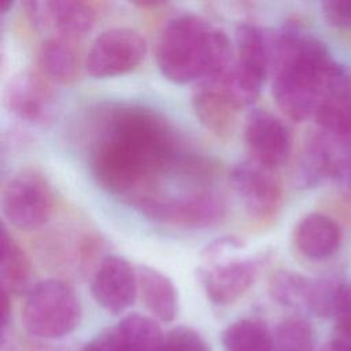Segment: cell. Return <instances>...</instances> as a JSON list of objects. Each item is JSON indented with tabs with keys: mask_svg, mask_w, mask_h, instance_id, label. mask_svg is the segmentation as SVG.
I'll use <instances>...</instances> for the list:
<instances>
[{
	"mask_svg": "<svg viewBox=\"0 0 351 351\" xmlns=\"http://www.w3.org/2000/svg\"><path fill=\"white\" fill-rule=\"evenodd\" d=\"M180 143L174 128L154 110H110L92 145L93 178L104 191L137 204L184 162Z\"/></svg>",
	"mask_w": 351,
	"mask_h": 351,
	"instance_id": "6da1fadb",
	"label": "cell"
},
{
	"mask_svg": "<svg viewBox=\"0 0 351 351\" xmlns=\"http://www.w3.org/2000/svg\"><path fill=\"white\" fill-rule=\"evenodd\" d=\"M340 63L318 38L298 29L274 32L271 93L293 121L314 117Z\"/></svg>",
	"mask_w": 351,
	"mask_h": 351,
	"instance_id": "7a4b0ae2",
	"label": "cell"
},
{
	"mask_svg": "<svg viewBox=\"0 0 351 351\" xmlns=\"http://www.w3.org/2000/svg\"><path fill=\"white\" fill-rule=\"evenodd\" d=\"M155 59L169 81L199 84L232 63V45L225 32L210 21L184 14L162 29L155 45Z\"/></svg>",
	"mask_w": 351,
	"mask_h": 351,
	"instance_id": "3957f363",
	"label": "cell"
},
{
	"mask_svg": "<svg viewBox=\"0 0 351 351\" xmlns=\"http://www.w3.org/2000/svg\"><path fill=\"white\" fill-rule=\"evenodd\" d=\"M244 243L236 237H221L203 251L197 270L206 296L218 306L240 299L255 282L262 261L241 255Z\"/></svg>",
	"mask_w": 351,
	"mask_h": 351,
	"instance_id": "277c9868",
	"label": "cell"
},
{
	"mask_svg": "<svg viewBox=\"0 0 351 351\" xmlns=\"http://www.w3.org/2000/svg\"><path fill=\"white\" fill-rule=\"evenodd\" d=\"M81 303L64 281L51 278L29 288L22 318L26 330L40 339H62L80 325Z\"/></svg>",
	"mask_w": 351,
	"mask_h": 351,
	"instance_id": "5b68a950",
	"label": "cell"
},
{
	"mask_svg": "<svg viewBox=\"0 0 351 351\" xmlns=\"http://www.w3.org/2000/svg\"><path fill=\"white\" fill-rule=\"evenodd\" d=\"M254 101L229 66L199 82L192 95V107L200 123L222 138L233 134L240 111Z\"/></svg>",
	"mask_w": 351,
	"mask_h": 351,
	"instance_id": "8992f818",
	"label": "cell"
},
{
	"mask_svg": "<svg viewBox=\"0 0 351 351\" xmlns=\"http://www.w3.org/2000/svg\"><path fill=\"white\" fill-rule=\"evenodd\" d=\"M149 219L177 228L204 229L225 215V202L213 189H196L182 195L149 196L136 204Z\"/></svg>",
	"mask_w": 351,
	"mask_h": 351,
	"instance_id": "52a82bcc",
	"label": "cell"
},
{
	"mask_svg": "<svg viewBox=\"0 0 351 351\" xmlns=\"http://www.w3.org/2000/svg\"><path fill=\"white\" fill-rule=\"evenodd\" d=\"M4 217L18 229L36 230L51 217L53 195L47 178L37 170L23 169L14 174L3 188Z\"/></svg>",
	"mask_w": 351,
	"mask_h": 351,
	"instance_id": "ba28073f",
	"label": "cell"
},
{
	"mask_svg": "<svg viewBox=\"0 0 351 351\" xmlns=\"http://www.w3.org/2000/svg\"><path fill=\"white\" fill-rule=\"evenodd\" d=\"M147 53L145 38L129 27H112L99 34L88 49L84 66L95 78L121 75L136 69Z\"/></svg>",
	"mask_w": 351,
	"mask_h": 351,
	"instance_id": "9c48e42d",
	"label": "cell"
},
{
	"mask_svg": "<svg viewBox=\"0 0 351 351\" xmlns=\"http://www.w3.org/2000/svg\"><path fill=\"white\" fill-rule=\"evenodd\" d=\"M229 180L252 219L269 222L276 218L282 202V186L273 169L251 159L237 163L232 169Z\"/></svg>",
	"mask_w": 351,
	"mask_h": 351,
	"instance_id": "30bf717a",
	"label": "cell"
},
{
	"mask_svg": "<svg viewBox=\"0 0 351 351\" xmlns=\"http://www.w3.org/2000/svg\"><path fill=\"white\" fill-rule=\"evenodd\" d=\"M244 140L252 160L276 170L292 149V134L287 123L267 110H251L244 123Z\"/></svg>",
	"mask_w": 351,
	"mask_h": 351,
	"instance_id": "8fae6325",
	"label": "cell"
},
{
	"mask_svg": "<svg viewBox=\"0 0 351 351\" xmlns=\"http://www.w3.org/2000/svg\"><path fill=\"white\" fill-rule=\"evenodd\" d=\"M90 292L96 303L110 314H121L130 307L138 292L137 271L122 256L107 255L97 263Z\"/></svg>",
	"mask_w": 351,
	"mask_h": 351,
	"instance_id": "7c38bea8",
	"label": "cell"
},
{
	"mask_svg": "<svg viewBox=\"0 0 351 351\" xmlns=\"http://www.w3.org/2000/svg\"><path fill=\"white\" fill-rule=\"evenodd\" d=\"M29 19L58 37L74 40L88 33L96 21L95 8L80 0H33L23 3Z\"/></svg>",
	"mask_w": 351,
	"mask_h": 351,
	"instance_id": "4fadbf2b",
	"label": "cell"
},
{
	"mask_svg": "<svg viewBox=\"0 0 351 351\" xmlns=\"http://www.w3.org/2000/svg\"><path fill=\"white\" fill-rule=\"evenodd\" d=\"M49 82L36 71H21L14 75L5 90L10 111L29 123L48 122L55 110V93Z\"/></svg>",
	"mask_w": 351,
	"mask_h": 351,
	"instance_id": "5bb4252c",
	"label": "cell"
},
{
	"mask_svg": "<svg viewBox=\"0 0 351 351\" xmlns=\"http://www.w3.org/2000/svg\"><path fill=\"white\" fill-rule=\"evenodd\" d=\"M319 132L351 148V71L340 64L314 115Z\"/></svg>",
	"mask_w": 351,
	"mask_h": 351,
	"instance_id": "9a60e30c",
	"label": "cell"
},
{
	"mask_svg": "<svg viewBox=\"0 0 351 351\" xmlns=\"http://www.w3.org/2000/svg\"><path fill=\"white\" fill-rule=\"evenodd\" d=\"M236 60L233 64L250 80L263 85L271 73L274 32L265 30L256 25L243 23L234 34Z\"/></svg>",
	"mask_w": 351,
	"mask_h": 351,
	"instance_id": "2e32d148",
	"label": "cell"
},
{
	"mask_svg": "<svg viewBox=\"0 0 351 351\" xmlns=\"http://www.w3.org/2000/svg\"><path fill=\"white\" fill-rule=\"evenodd\" d=\"M293 243L306 258L324 261L339 250L341 230L332 217L322 213H310L296 223Z\"/></svg>",
	"mask_w": 351,
	"mask_h": 351,
	"instance_id": "e0dca14e",
	"label": "cell"
},
{
	"mask_svg": "<svg viewBox=\"0 0 351 351\" xmlns=\"http://www.w3.org/2000/svg\"><path fill=\"white\" fill-rule=\"evenodd\" d=\"M137 284L143 303L156 319L171 322L177 317V288L166 274L149 266H138Z\"/></svg>",
	"mask_w": 351,
	"mask_h": 351,
	"instance_id": "ac0fdd59",
	"label": "cell"
},
{
	"mask_svg": "<svg viewBox=\"0 0 351 351\" xmlns=\"http://www.w3.org/2000/svg\"><path fill=\"white\" fill-rule=\"evenodd\" d=\"M40 73L51 82L71 84L80 74V55L73 40L52 36L43 41L37 55Z\"/></svg>",
	"mask_w": 351,
	"mask_h": 351,
	"instance_id": "d6986e66",
	"label": "cell"
},
{
	"mask_svg": "<svg viewBox=\"0 0 351 351\" xmlns=\"http://www.w3.org/2000/svg\"><path fill=\"white\" fill-rule=\"evenodd\" d=\"M3 252L0 265L1 291L7 293H21L27 289L30 280V263L29 259L18 244V241L4 228L1 232ZM29 291V289H27Z\"/></svg>",
	"mask_w": 351,
	"mask_h": 351,
	"instance_id": "ffe728a7",
	"label": "cell"
},
{
	"mask_svg": "<svg viewBox=\"0 0 351 351\" xmlns=\"http://www.w3.org/2000/svg\"><path fill=\"white\" fill-rule=\"evenodd\" d=\"M122 351H160L163 337L159 324L143 314H128L117 325Z\"/></svg>",
	"mask_w": 351,
	"mask_h": 351,
	"instance_id": "44dd1931",
	"label": "cell"
},
{
	"mask_svg": "<svg viewBox=\"0 0 351 351\" xmlns=\"http://www.w3.org/2000/svg\"><path fill=\"white\" fill-rule=\"evenodd\" d=\"M222 344L225 351H273L274 340L263 322L243 318L225 328Z\"/></svg>",
	"mask_w": 351,
	"mask_h": 351,
	"instance_id": "7402d4cb",
	"label": "cell"
},
{
	"mask_svg": "<svg viewBox=\"0 0 351 351\" xmlns=\"http://www.w3.org/2000/svg\"><path fill=\"white\" fill-rule=\"evenodd\" d=\"M313 284L314 278H308L291 270H280L271 276L269 281V292L271 298L282 306L308 310Z\"/></svg>",
	"mask_w": 351,
	"mask_h": 351,
	"instance_id": "603a6c76",
	"label": "cell"
},
{
	"mask_svg": "<svg viewBox=\"0 0 351 351\" xmlns=\"http://www.w3.org/2000/svg\"><path fill=\"white\" fill-rule=\"evenodd\" d=\"M273 351H313L314 333L311 325L299 317L285 318L273 333Z\"/></svg>",
	"mask_w": 351,
	"mask_h": 351,
	"instance_id": "cb8c5ba5",
	"label": "cell"
},
{
	"mask_svg": "<svg viewBox=\"0 0 351 351\" xmlns=\"http://www.w3.org/2000/svg\"><path fill=\"white\" fill-rule=\"evenodd\" d=\"M160 351H211V348L197 330L177 326L165 335Z\"/></svg>",
	"mask_w": 351,
	"mask_h": 351,
	"instance_id": "d4e9b609",
	"label": "cell"
},
{
	"mask_svg": "<svg viewBox=\"0 0 351 351\" xmlns=\"http://www.w3.org/2000/svg\"><path fill=\"white\" fill-rule=\"evenodd\" d=\"M322 14L329 25L339 29L351 27V0H328L322 3Z\"/></svg>",
	"mask_w": 351,
	"mask_h": 351,
	"instance_id": "484cf974",
	"label": "cell"
},
{
	"mask_svg": "<svg viewBox=\"0 0 351 351\" xmlns=\"http://www.w3.org/2000/svg\"><path fill=\"white\" fill-rule=\"evenodd\" d=\"M81 351H122V341L117 326H111L99 332L92 337Z\"/></svg>",
	"mask_w": 351,
	"mask_h": 351,
	"instance_id": "4316f807",
	"label": "cell"
},
{
	"mask_svg": "<svg viewBox=\"0 0 351 351\" xmlns=\"http://www.w3.org/2000/svg\"><path fill=\"white\" fill-rule=\"evenodd\" d=\"M335 318L337 336L351 339V281L344 285Z\"/></svg>",
	"mask_w": 351,
	"mask_h": 351,
	"instance_id": "83f0119b",
	"label": "cell"
},
{
	"mask_svg": "<svg viewBox=\"0 0 351 351\" xmlns=\"http://www.w3.org/2000/svg\"><path fill=\"white\" fill-rule=\"evenodd\" d=\"M11 319V295L1 291V326L3 329L8 325Z\"/></svg>",
	"mask_w": 351,
	"mask_h": 351,
	"instance_id": "f1b7e54d",
	"label": "cell"
},
{
	"mask_svg": "<svg viewBox=\"0 0 351 351\" xmlns=\"http://www.w3.org/2000/svg\"><path fill=\"white\" fill-rule=\"evenodd\" d=\"M324 351H351V339L337 336L325 347Z\"/></svg>",
	"mask_w": 351,
	"mask_h": 351,
	"instance_id": "f546056e",
	"label": "cell"
},
{
	"mask_svg": "<svg viewBox=\"0 0 351 351\" xmlns=\"http://www.w3.org/2000/svg\"><path fill=\"white\" fill-rule=\"evenodd\" d=\"M11 7H12V1H8V0L3 1V3H1V12L5 14V12L8 11V8H11Z\"/></svg>",
	"mask_w": 351,
	"mask_h": 351,
	"instance_id": "4dcf8cb0",
	"label": "cell"
},
{
	"mask_svg": "<svg viewBox=\"0 0 351 351\" xmlns=\"http://www.w3.org/2000/svg\"><path fill=\"white\" fill-rule=\"evenodd\" d=\"M348 173H350V177H351V165H350V169H348Z\"/></svg>",
	"mask_w": 351,
	"mask_h": 351,
	"instance_id": "1f68e13d",
	"label": "cell"
}]
</instances>
